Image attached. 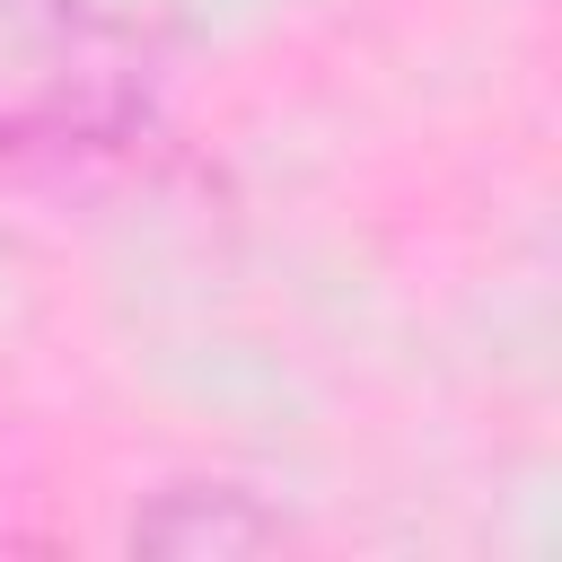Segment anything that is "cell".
I'll return each instance as SVG.
<instances>
[{
	"instance_id": "6da1fadb",
	"label": "cell",
	"mask_w": 562,
	"mask_h": 562,
	"mask_svg": "<svg viewBox=\"0 0 562 562\" xmlns=\"http://www.w3.org/2000/svg\"><path fill=\"white\" fill-rule=\"evenodd\" d=\"M158 123V53L114 0H0V158H114Z\"/></svg>"
},
{
	"instance_id": "7a4b0ae2",
	"label": "cell",
	"mask_w": 562,
	"mask_h": 562,
	"mask_svg": "<svg viewBox=\"0 0 562 562\" xmlns=\"http://www.w3.org/2000/svg\"><path fill=\"white\" fill-rule=\"evenodd\" d=\"M281 536H290V518H281L255 483H228V474L158 483V492L132 509V527H123L132 553H176V562H193V553L228 562V553H263V544H281Z\"/></svg>"
}]
</instances>
